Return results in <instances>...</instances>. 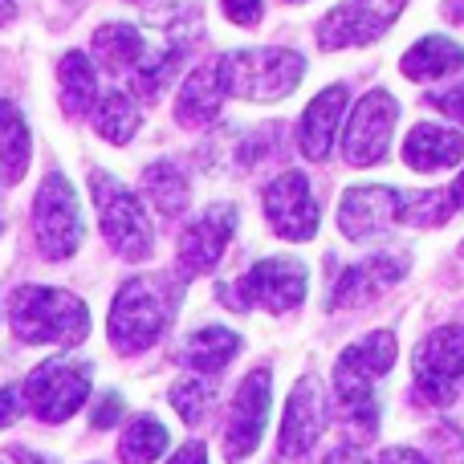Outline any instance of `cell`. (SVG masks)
I'll return each mask as SVG.
<instances>
[{
	"label": "cell",
	"instance_id": "cell-1",
	"mask_svg": "<svg viewBox=\"0 0 464 464\" xmlns=\"http://www.w3.org/2000/svg\"><path fill=\"white\" fill-rule=\"evenodd\" d=\"M8 326L29 346H82L90 334V310L78 294L49 285H16L8 294Z\"/></svg>",
	"mask_w": 464,
	"mask_h": 464
},
{
	"label": "cell",
	"instance_id": "cell-2",
	"mask_svg": "<svg viewBox=\"0 0 464 464\" xmlns=\"http://www.w3.org/2000/svg\"><path fill=\"white\" fill-rule=\"evenodd\" d=\"M179 294H184V285H179L176 277H168V273L122 281L119 294H114V305H111L114 351L139 354V351L160 343V334L171 322V310H176Z\"/></svg>",
	"mask_w": 464,
	"mask_h": 464
},
{
	"label": "cell",
	"instance_id": "cell-3",
	"mask_svg": "<svg viewBox=\"0 0 464 464\" xmlns=\"http://www.w3.org/2000/svg\"><path fill=\"white\" fill-rule=\"evenodd\" d=\"M305 73L302 53L294 49H237L217 62L220 90L232 98H253V102H277L289 90H297Z\"/></svg>",
	"mask_w": 464,
	"mask_h": 464
},
{
	"label": "cell",
	"instance_id": "cell-4",
	"mask_svg": "<svg viewBox=\"0 0 464 464\" xmlns=\"http://www.w3.org/2000/svg\"><path fill=\"white\" fill-rule=\"evenodd\" d=\"M90 196H94L98 220H102V237L114 253L127 256V261L151 256L155 248L151 220H147L143 204L127 184H119L111 171H90Z\"/></svg>",
	"mask_w": 464,
	"mask_h": 464
},
{
	"label": "cell",
	"instance_id": "cell-5",
	"mask_svg": "<svg viewBox=\"0 0 464 464\" xmlns=\"http://www.w3.org/2000/svg\"><path fill=\"white\" fill-rule=\"evenodd\" d=\"M305 265L297 256H265L240 281L220 285V302L232 305V310H253V305H265L269 314H289L305 302Z\"/></svg>",
	"mask_w": 464,
	"mask_h": 464
},
{
	"label": "cell",
	"instance_id": "cell-6",
	"mask_svg": "<svg viewBox=\"0 0 464 464\" xmlns=\"http://www.w3.org/2000/svg\"><path fill=\"white\" fill-rule=\"evenodd\" d=\"M33 232H37V248L49 261H65L78 253L82 245V204L73 184L62 171H49L37 188L33 200Z\"/></svg>",
	"mask_w": 464,
	"mask_h": 464
},
{
	"label": "cell",
	"instance_id": "cell-7",
	"mask_svg": "<svg viewBox=\"0 0 464 464\" xmlns=\"http://www.w3.org/2000/svg\"><path fill=\"white\" fill-rule=\"evenodd\" d=\"M24 403L33 408V416H41L45 424H62L86 403L90 395V362L73 359V354H57L45 359L21 387Z\"/></svg>",
	"mask_w": 464,
	"mask_h": 464
},
{
	"label": "cell",
	"instance_id": "cell-8",
	"mask_svg": "<svg viewBox=\"0 0 464 464\" xmlns=\"http://www.w3.org/2000/svg\"><path fill=\"white\" fill-rule=\"evenodd\" d=\"M395 119H400V102L392 90H371L362 94V102L354 106V119L346 122V139H343V155L354 168H375L387 160L392 151V135H395Z\"/></svg>",
	"mask_w": 464,
	"mask_h": 464
},
{
	"label": "cell",
	"instance_id": "cell-9",
	"mask_svg": "<svg viewBox=\"0 0 464 464\" xmlns=\"http://www.w3.org/2000/svg\"><path fill=\"white\" fill-rule=\"evenodd\" d=\"M464 379V322L436 326L416 351V383L432 403H452Z\"/></svg>",
	"mask_w": 464,
	"mask_h": 464
},
{
	"label": "cell",
	"instance_id": "cell-10",
	"mask_svg": "<svg viewBox=\"0 0 464 464\" xmlns=\"http://www.w3.org/2000/svg\"><path fill=\"white\" fill-rule=\"evenodd\" d=\"M400 8H403V0H346V5H338L318 24V45L322 49L371 45V41H379L392 29Z\"/></svg>",
	"mask_w": 464,
	"mask_h": 464
},
{
	"label": "cell",
	"instance_id": "cell-11",
	"mask_svg": "<svg viewBox=\"0 0 464 464\" xmlns=\"http://www.w3.org/2000/svg\"><path fill=\"white\" fill-rule=\"evenodd\" d=\"M265 217L281 240H314L318 232V200L302 171H281L261 196Z\"/></svg>",
	"mask_w": 464,
	"mask_h": 464
},
{
	"label": "cell",
	"instance_id": "cell-12",
	"mask_svg": "<svg viewBox=\"0 0 464 464\" xmlns=\"http://www.w3.org/2000/svg\"><path fill=\"white\" fill-rule=\"evenodd\" d=\"M408 265H411L408 253H375V256H367V261L351 265V269H343V277L334 281V289H330L326 310L343 314V310L371 305L379 294H387L395 281H403Z\"/></svg>",
	"mask_w": 464,
	"mask_h": 464
},
{
	"label": "cell",
	"instance_id": "cell-13",
	"mask_svg": "<svg viewBox=\"0 0 464 464\" xmlns=\"http://www.w3.org/2000/svg\"><path fill=\"white\" fill-rule=\"evenodd\" d=\"M403 217V196L387 184H354L343 192L338 204V228L346 240L379 237Z\"/></svg>",
	"mask_w": 464,
	"mask_h": 464
},
{
	"label": "cell",
	"instance_id": "cell-14",
	"mask_svg": "<svg viewBox=\"0 0 464 464\" xmlns=\"http://www.w3.org/2000/svg\"><path fill=\"white\" fill-rule=\"evenodd\" d=\"M326 424H330L326 387L314 375H305L302 383L289 392L285 420H281V452H285V457H305V452L322 440Z\"/></svg>",
	"mask_w": 464,
	"mask_h": 464
},
{
	"label": "cell",
	"instance_id": "cell-15",
	"mask_svg": "<svg viewBox=\"0 0 464 464\" xmlns=\"http://www.w3.org/2000/svg\"><path fill=\"white\" fill-rule=\"evenodd\" d=\"M269 400H273V387H269V371H253L245 383L237 387L232 395V416H228V460H245L256 452L265 436V424H269Z\"/></svg>",
	"mask_w": 464,
	"mask_h": 464
},
{
	"label": "cell",
	"instance_id": "cell-16",
	"mask_svg": "<svg viewBox=\"0 0 464 464\" xmlns=\"http://www.w3.org/2000/svg\"><path fill=\"white\" fill-rule=\"evenodd\" d=\"M232 232H237V208L232 204H208L179 237V261L188 273H212L225 256Z\"/></svg>",
	"mask_w": 464,
	"mask_h": 464
},
{
	"label": "cell",
	"instance_id": "cell-17",
	"mask_svg": "<svg viewBox=\"0 0 464 464\" xmlns=\"http://www.w3.org/2000/svg\"><path fill=\"white\" fill-rule=\"evenodd\" d=\"M343 111H346V86H326L305 106L302 119H297V147H302V155H310V160H330Z\"/></svg>",
	"mask_w": 464,
	"mask_h": 464
},
{
	"label": "cell",
	"instance_id": "cell-18",
	"mask_svg": "<svg viewBox=\"0 0 464 464\" xmlns=\"http://www.w3.org/2000/svg\"><path fill=\"white\" fill-rule=\"evenodd\" d=\"M464 160V135L449 127H432V122H420L411 127V135L403 139V163L411 171H444V168H457Z\"/></svg>",
	"mask_w": 464,
	"mask_h": 464
},
{
	"label": "cell",
	"instance_id": "cell-19",
	"mask_svg": "<svg viewBox=\"0 0 464 464\" xmlns=\"http://www.w3.org/2000/svg\"><path fill=\"white\" fill-rule=\"evenodd\" d=\"M220 102H225V90H220L217 65H200V70L188 73L184 90L176 98V122L179 127H204L220 114Z\"/></svg>",
	"mask_w": 464,
	"mask_h": 464
},
{
	"label": "cell",
	"instance_id": "cell-20",
	"mask_svg": "<svg viewBox=\"0 0 464 464\" xmlns=\"http://www.w3.org/2000/svg\"><path fill=\"white\" fill-rule=\"evenodd\" d=\"M400 70H403V78H411V82L449 78V73L464 70V49L457 45V41H449V37H440V33H436V37L416 41V45L403 53Z\"/></svg>",
	"mask_w": 464,
	"mask_h": 464
},
{
	"label": "cell",
	"instance_id": "cell-21",
	"mask_svg": "<svg viewBox=\"0 0 464 464\" xmlns=\"http://www.w3.org/2000/svg\"><path fill=\"white\" fill-rule=\"evenodd\" d=\"M240 351V334H232L228 326H204L200 334H192L184 343V354L179 359L196 371V375H217L225 371Z\"/></svg>",
	"mask_w": 464,
	"mask_h": 464
},
{
	"label": "cell",
	"instance_id": "cell-22",
	"mask_svg": "<svg viewBox=\"0 0 464 464\" xmlns=\"http://www.w3.org/2000/svg\"><path fill=\"white\" fill-rule=\"evenodd\" d=\"M29 122L21 119V111L13 102L0 98V171H5V184H21V176L29 171Z\"/></svg>",
	"mask_w": 464,
	"mask_h": 464
},
{
	"label": "cell",
	"instance_id": "cell-23",
	"mask_svg": "<svg viewBox=\"0 0 464 464\" xmlns=\"http://www.w3.org/2000/svg\"><path fill=\"white\" fill-rule=\"evenodd\" d=\"M57 82H62V106L70 114H90L98 106V98H102L98 73L86 53H65L62 65H57Z\"/></svg>",
	"mask_w": 464,
	"mask_h": 464
},
{
	"label": "cell",
	"instance_id": "cell-24",
	"mask_svg": "<svg viewBox=\"0 0 464 464\" xmlns=\"http://www.w3.org/2000/svg\"><path fill=\"white\" fill-rule=\"evenodd\" d=\"M143 192L151 196V204L160 208V217H168V220L184 217L188 200H192V188H188L184 171H179L176 163H168V160L151 163V168L143 171Z\"/></svg>",
	"mask_w": 464,
	"mask_h": 464
},
{
	"label": "cell",
	"instance_id": "cell-25",
	"mask_svg": "<svg viewBox=\"0 0 464 464\" xmlns=\"http://www.w3.org/2000/svg\"><path fill=\"white\" fill-rule=\"evenodd\" d=\"M334 395L343 403V411L362 428V432H375L379 428V400H375V379L354 375L346 367H334Z\"/></svg>",
	"mask_w": 464,
	"mask_h": 464
},
{
	"label": "cell",
	"instance_id": "cell-26",
	"mask_svg": "<svg viewBox=\"0 0 464 464\" xmlns=\"http://www.w3.org/2000/svg\"><path fill=\"white\" fill-rule=\"evenodd\" d=\"M395 354H400V343H395L392 330H371L362 343L346 346L338 367L354 371V375H367V379H379L395 367Z\"/></svg>",
	"mask_w": 464,
	"mask_h": 464
},
{
	"label": "cell",
	"instance_id": "cell-27",
	"mask_svg": "<svg viewBox=\"0 0 464 464\" xmlns=\"http://www.w3.org/2000/svg\"><path fill=\"white\" fill-rule=\"evenodd\" d=\"M94 127L106 143H130L139 130V111L135 102L127 98V90H106L94 106Z\"/></svg>",
	"mask_w": 464,
	"mask_h": 464
},
{
	"label": "cell",
	"instance_id": "cell-28",
	"mask_svg": "<svg viewBox=\"0 0 464 464\" xmlns=\"http://www.w3.org/2000/svg\"><path fill=\"white\" fill-rule=\"evenodd\" d=\"M168 444H171V432L160 424L155 416H139L135 424L122 432V460L127 464H151V460H160L163 452H168Z\"/></svg>",
	"mask_w": 464,
	"mask_h": 464
},
{
	"label": "cell",
	"instance_id": "cell-29",
	"mask_svg": "<svg viewBox=\"0 0 464 464\" xmlns=\"http://www.w3.org/2000/svg\"><path fill=\"white\" fill-rule=\"evenodd\" d=\"M212 395H217V383H208L204 375H192V379H179V383L168 392V400L188 424H200L208 403H212Z\"/></svg>",
	"mask_w": 464,
	"mask_h": 464
},
{
	"label": "cell",
	"instance_id": "cell-30",
	"mask_svg": "<svg viewBox=\"0 0 464 464\" xmlns=\"http://www.w3.org/2000/svg\"><path fill=\"white\" fill-rule=\"evenodd\" d=\"M452 212H457V204L440 188H428L416 200H403V220H411V225H444Z\"/></svg>",
	"mask_w": 464,
	"mask_h": 464
},
{
	"label": "cell",
	"instance_id": "cell-31",
	"mask_svg": "<svg viewBox=\"0 0 464 464\" xmlns=\"http://www.w3.org/2000/svg\"><path fill=\"white\" fill-rule=\"evenodd\" d=\"M261 13H265L261 0H225V16L232 24H240V29H253L261 21Z\"/></svg>",
	"mask_w": 464,
	"mask_h": 464
},
{
	"label": "cell",
	"instance_id": "cell-32",
	"mask_svg": "<svg viewBox=\"0 0 464 464\" xmlns=\"http://www.w3.org/2000/svg\"><path fill=\"white\" fill-rule=\"evenodd\" d=\"M428 102H432L440 114H449V119L464 122V82L452 86V90H436V94H428Z\"/></svg>",
	"mask_w": 464,
	"mask_h": 464
},
{
	"label": "cell",
	"instance_id": "cell-33",
	"mask_svg": "<svg viewBox=\"0 0 464 464\" xmlns=\"http://www.w3.org/2000/svg\"><path fill=\"white\" fill-rule=\"evenodd\" d=\"M119 416H122V395L119 392H106L102 400L94 403V416H90V424H94V428H114V424H119Z\"/></svg>",
	"mask_w": 464,
	"mask_h": 464
},
{
	"label": "cell",
	"instance_id": "cell-34",
	"mask_svg": "<svg viewBox=\"0 0 464 464\" xmlns=\"http://www.w3.org/2000/svg\"><path fill=\"white\" fill-rule=\"evenodd\" d=\"M16 408H21V387H5V392H0V428L13 424Z\"/></svg>",
	"mask_w": 464,
	"mask_h": 464
},
{
	"label": "cell",
	"instance_id": "cell-35",
	"mask_svg": "<svg viewBox=\"0 0 464 464\" xmlns=\"http://www.w3.org/2000/svg\"><path fill=\"white\" fill-rule=\"evenodd\" d=\"M379 464H432L424 457V452H416V449H383V457H379Z\"/></svg>",
	"mask_w": 464,
	"mask_h": 464
},
{
	"label": "cell",
	"instance_id": "cell-36",
	"mask_svg": "<svg viewBox=\"0 0 464 464\" xmlns=\"http://www.w3.org/2000/svg\"><path fill=\"white\" fill-rule=\"evenodd\" d=\"M326 464H367V457L354 444H338V449L326 452Z\"/></svg>",
	"mask_w": 464,
	"mask_h": 464
},
{
	"label": "cell",
	"instance_id": "cell-37",
	"mask_svg": "<svg viewBox=\"0 0 464 464\" xmlns=\"http://www.w3.org/2000/svg\"><path fill=\"white\" fill-rule=\"evenodd\" d=\"M168 464H208V452H204V444L192 440V444H184V449H179Z\"/></svg>",
	"mask_w": 464,
	"mask_h": 464
},
{
	"label": "cell",
	"instance_id": "cell-38",
	"mask_svg": "<svg viewBox=\"0 0 464 464\" xmlns=\"http://www.w3.org/2000/svg\"><path fill=\"white\" fill-rule=\"evenodd\" d=\"M449 196H452V204H457V208H464V171L457 176V184H449Z\"/></svg>",
	"mask_w": 464,
	"mask_h": 464
},
{
	"label": "cell",
	"instance_id": "cell-39",
	"mask_svg": "<svg viewBox=\"0 0 464 464\" xmlns=\"http://www.w3.org/2000/svg\"><path fill=\"white\" fill-rule=\"evenodd\" d=\"M13 16H16V5H13V0H0V24L13 21Z\"/></svg>",
	"mask_w": 464,
	"mask_h": 464
},
{
	"label": "cell",
	"instance_id": "cell-40",
	"mask_svg": "<svg viewBox=\"0 0 464 464\" xmlns=\"http://www.w3.org/2000/svg\"><path fill=\"white\" fill-rule=\"evenodd\" d=\"M0 232H5V225H0Z\"/></svg>",
	"mask_w": 464,
	"mask_h": 464
}]
</instances>
